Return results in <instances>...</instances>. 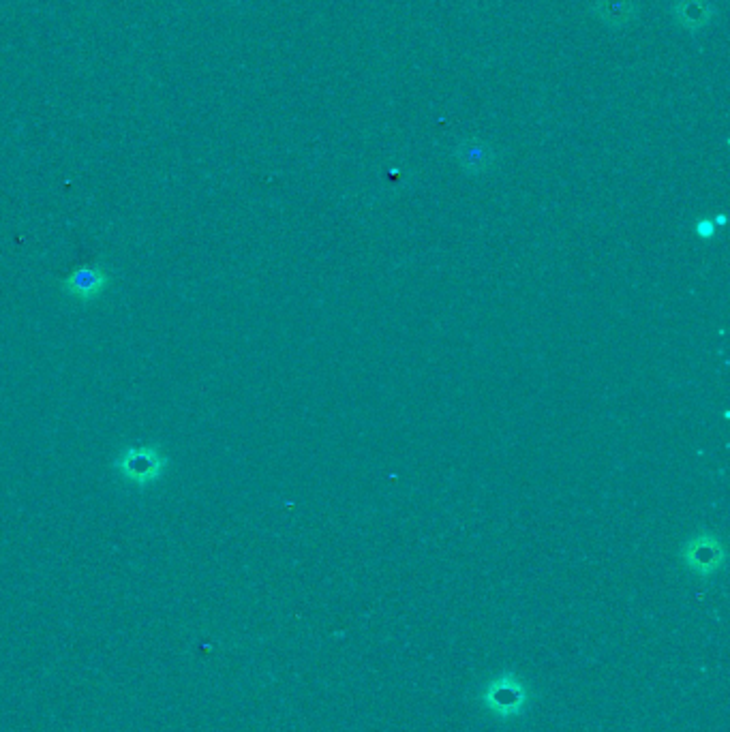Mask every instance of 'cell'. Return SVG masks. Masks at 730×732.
Wrapping results in <instances>:
<instances>
[{
  "label": "cell",
  "instance_id": "obj_2",
  "mask_svg": "<svg viewBox=\"0 0 730 732\" xmlns=\"http://www.w3.org/2000/svg\"><path fill=\"white\" fill-rule=\"evenodd\" d=\"M112 287V274L103 266H84L71 272L69 277L60 281V289L65 296L78 300L82 304H90L99 300Z\"/></svg>",
  "mask_w": 730,
  "mask_h": 732
},
{
  "label": "cell",
  "instance_id": "obj_7",
  "mask_svg": "<svg viewBox=\"0 0 730 732\" xmlns=\"http://www.w3.org/2000/svg\"><path fill=\"white\" fill-rule=\"evenodd\" d=\"M486 703H489L495 711L499 713H519L525 705V690L521 688L519 683H510L508 685H493V688L489 690V698H486Z\"/></svg>",
  "mask_w": 730,
  "mask_h": 732
},
{
  "label": "cell",
  "instance_id": "obj_3",
  "mask_svg": "<svg viewBox=\"0 0 730 732\" xmlns=\"http://www.w3.org/2000/svg\"><path fill=\"white\" fill-rule=\"evenodd\" d=\"M718 15V7L713 0H675L673 20L688 33H698L707 28Z\"/></svg>",
  "mask_w": 730,
  "mask_h": 732
},
{
  "label": "cell",
  "instance_id": "obj_1",
  "mask_svg": "<svg viewBox=\"0 0 730 732\" xmlns=\"http://www.w3.org/2000/svg\"><path fill=\"white\" fill-rule=\"evenodd\" d=\"M170 461V454L161 446H129L116 454L112 469L118 480L144 491L165 476Z\"/></svg>",
  "mask_w": 730,
  "mask_h": 732
},
{
  "label": "cell",
  "instance_id": "obj_5",
  "mask_svg": "<svg viewBox=\"0 0 730 732\" xmlns=\"http://www.w3.org/2000/svg\"><path fill=\"white\" fill-rule=\"evenodd\" d=\"M722 559H724L722 544L711 536L694 538L686 546L688 566L698 574H713L722 566Z\"/></svg>",
  "mask_w": 730,
  "mask_h": 732
},
{
  "label": "cell",
  "instance_id": "obj_6",
  "mask_svg": "<svg viewBox=\"0 0 730 732\" xmlns=\"http://www.w3.org/2000/svg\"><path fill=\"white\" fill-rule=\"evenodd\" d=\"M591 13L608 28H626L638 18V5L636 0H596Z\"/></svg>",
  "mask_w": 730,
  "mask_h": 732
},
{
  "label": "cell",
  "instance_id": "obj_4",
  "mask_svg": "<svg viewBox=\"0 0 730 732\" xmlns=\"http://www.w3.org/2000/svg\"><path fill=\"white\" fill-rule=\"evenodd\" d=\"M456 161L471 176L489 172L495 165V150L480 137H467V140L456 144Z\"/></svg>",
  "mask_w": 730,
  "mask_h": 732
}]
</instances>
